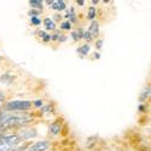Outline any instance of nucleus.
Returning a JSON list of instances; mask_svg holds the SVG:
<instances>
[{
	"instance_id": "obj_17",
	"label": "nucleus",
	"mask_w": 151,
	"mask_h": 151,
	"mask_svg": "<svg viewBox=\"0 0 151 151\" xmlns=\"http://www.w3.org/2000/svg\"><path fill=\"white\" fill-rule=\"evenodd\" d=\"M60 28H62V29L68 30V29H70V28H71V23H70V22H64V23H62Z\"/></svg>"
},
{
	"instance_id": "obj_9",
	"label": "nucleus",
	"mask_w": 151,
	"mask_h": 151,
	"mask_svg": "<svg viewBox=\"0 0 151 151\" xmlns=\"http://www.w3.org/2000/svg\"><path fill=\"white\" fill-rule=\"evenodd\" d=\"M44 24H45L46 29H50V30H55L56 29V23L51 18H48V17L44 19Z\"/></svg>"
},
{
	"instance_id": "obj_16",
	"label": "nucleus",
	"mask_w": 151,
	"mask_h": 151,
	"mask_svg": "<svg viewBox=\"0 0 151 151\" xmlns=\"http://www.w3.org/2000/svg\"><path fill=\"white\" fill-rule=\"evenodd\" d=\"M32 24L33 26H39V24L41 23V19L40 18H37V17H32Z\"/></svg>"
},
{
	"instance_id": "obj_14",
	"label": "nucleus",
	"mask_w": 151,
	"mask_h": 151,
	"mask_svg": "<svg viewBox=\"0 0 151 151\" xmlns=\"http://www.w3.org/2000/svg\"><path fill=\"white\" fill-rule=\"evenodd\" d=\"M94 17H96V9H94V7H90L88 15H87V18H88V19H93Z\"/></svg>"
},
{
	"instance_id": "obj_20",
	"label": "nucleus",
	"mask_w": 151,
	"mask_h": 151,
	"mask_svg": "<svg viewBox=\"0 0 151 151\" xmlns=\"http://www.w3.org/2000/svg\"><path fill=\"white\" fill-rule=\"evenodd\" d=\"M34 105H35V106H37V108H39V106H41V105H42V100H35Z\"/></svg>"
},
{
	"instance_id": "obj_7",
	"label": "nucleus",
	"mask_w": 151,
	"mask_h": 151,
	"mask_svg": "<svg viewBox=\"0 0 151 151\" xmlns=\"http://www.w3.org/2000/svg\"><path fill=\"white\" fill-rule=\"evenodd\" d=\"M62 127H60V123L59 122H53L51 126H50V133L53 134V135H57L59 134Z\"/></svg>"
},
{
	"instance_id": "obj_13",
	"label": "nucleus",
	"mask_w": 151,
	"mask_h": 151,
	"mask_svg": "<svg viewBox=\"0 0 151 151\" xmlns=\"http://www.w3.org/2000/svg\"><path fill=\"white\" fill-rule=\"evenodd\" d=\"M67 17H68V18H70V21H71V22H75V21H76V17H75V12H74V9H73V7H71V9H70V11L68 12ZM70 21H69V22H70Z\"/></svg>"
},
{
	"instance_id": "obj_5",
	"label": "nucleus",
	"mask_w": 151,
	"mask_h": 151,
	"mask_svg": "<svg viewBox=\"0 0 151 151\" xmlns=\"http://www.w3.org/2000/svg\"><path fill=\"white\" fill-rule=\"evenodd\" d=\"M87 32L91 34L92 37L98 36V34H99V24H98V22H92V24L90 26V28H88Z\"/></svg>"
},
{
	"instance_id": "obj_6",
	"label": "nucleus",
	"mask_w": 151,
	"mask_h": 151,
	"mask_svg": "<svg viewBox=\"0 0 151 151\" xmlns=\"http://www.w3.org/2000/svg\"><path fill=\"white\" fill-rule=\"evenodd\" d=\"M21 138H24V139H29V138H34L36 137V131L34 128H30V129H26V131H22Z\"/></svg>"
},
{
	"instance_id": "obj_1",
	"label": "nucleus",
	"mask_w": 151,
	"mask_h": 151,
	"mask_svg": "<svg viewBox=\"0 0 151 151\" xmlns=\"http://www.w3.org/2000/svg\"><path fill=\"white\" fill-rule=\"evenodd\" d=\"M30 121L29 116L26 115H11V116H5L4 119L0 120V131L1 129H7L11 127H17V126H22L24 123H28Z\"/></svg>"
},
{
	"instance_id": "obj_12",
	"label": "nucleus",
	"mask_w": 151,
	"mask_h": 151,
	"mask_svg": "<svg viewBox=\"0 0 151 151\" xmlns=\"http://www.w3.org/2000/svg\"><path fill=\"white\" fill-rule=\"evenodd\" d=\"M149 96H150V86H147L146 88L143 91V93L140 96V100H142V102H144L146 98H149Z\"/></svg>"
},
{
	"instance_id": "obj_2",
	"label": "nucleus",
	"mask_w": 151,
	"mask_h": 151,
	"mask_svg": "<svg viewBox=\"0 0 151 151\" xmlns=\"http://www.w3.org/2000/svg\"><path fill=\"white\" fill-rule=\"evenodd\" d=\"M22 142V138L17 134H12V135H1L0 137V146H5V147H14L17 144Z\"/></svg>"
},
{
	"instance_id": "obj_21",
	"label": "nucleus",
	"mask_w": 151,
	"mask_h": 151,
	"mask_svg": "<svg viewBox=\"0 0 151 151\" xmlns=\"http://www.w3.org/2000/svg\"><path fill=\"white\" fill-rule=\"evenodd\" d=\"M42 39H44V41L46 42V41H48L50 39H51V35H50V34H46V35H45V36L42 37Z\"/></svg>"
},
{
	"instance_id": "obj_4",
	"label": "nucleus",
	"mask_w": 151,
	"mask_h": 151,
	"mask_svg": "<svg viewBox=\"0 0 151 151\" xmlns=\"http://www.w3.org/2000/svg\"><path fill=\"white\" fill-rule=\"evenodd\" d=\"M50 142L48 140H40V142H36L35 144H33L28 151H45L50 147Z\"/></svg>"
},
{
	"instance_id": "obj_11",
	"label": "nucleus",
	"mask_w": 151,
	"mask_h": 151,
	"mask_svg": "<svg viewBox=\"0 0 151 151\" xmlns=\"http://www.w3.org/2000/svg\"><path fill=\"white\" fill-rule=\"evenodd\" d=\"M29 5L34 9H42V1L40 0H29Z\"/></svg>"
},
{
	"instance_id": "obj_10",
	"label": "nucleus",
	"mask_w": 151,
	"mask_h": 151,
	"mask_svg": "<svg viewBox=\"0 0 151 151\" xmlns=\"http://www.w3.org/2000/svg\"><path fill=\"white\" fill-rule=\"evenodd\" d=\"M88 51H90V45L88 44H85V45H82L78 48V52L81 53L82 56H86L87 53H88Z\"/></svg>"
},
{
	"instance_id": "obj_23",
	"label": "nucleus",
	"mask_w": 151,
	"mask_h": 151,
	"mask_svg": "<svg viewBox=\"0 0 151 151\" xmlns=\"http://www.w3.org/2000/svg\"><path fill=\"white\" fill-rule=\"evenodd\" d=\"M102 42H103L102 40H99V41L97 42V47H99V48H100V47H102Z\"/></svg>"
},
{
	"instance_id": "obj_26",
	"label": "nucleus",
	"mask_w": 151,
	"mask_h": 151,
	"mask_svg": "<svg viewBox=\"0 0 151 151\" xmlns=\"http://www.w3.org/2000/svg\"><path fill=\"white\" fill-rule=\"evenodd\" d=\"M3 99H4V96H3L1 93H0V102H1V100H3Z\"/></svg>"
},
{
	"instance_id": "obj_15",
	"label": "nucleus",
	"mask_w": 151,
	"mask_h": 151,
	"mask_svg": "<svg viewBox=\"0 0 151 151\" xmlns=\"http://www.w3.org/2000/svg\"><path fill=\"white\" fill-rule=\"evenodd\" d=\"M82 39H85L86 41H91V40L93 39V37L91 36V34H90L88 32H85V33H83V35H82Z\"/></svg>"
},
{
	"instance_id": "obj_25",
	"label": "nucleus",
	"mask_w": 151,
	"mask_h": 151,
	"mask_svg": "<svg viewBox=\"0 0 151 151\" xmlns=\"http://www.w3.org/2000/svg\"><path fill=\"white\" fill-rule=\"evenodd\" d=\"M39 35H40V36H41V37H44V36H45V35H46V34H45V33H44V32H40V33H39Z\"/></svg>"
},
{
	"instance_id": "obj_22",
	"label": "nucleus",
	"mask_w": 151,
	"mask_h": 151,
	"mask_svg": "<svg viewBox=\"0 0 151 151\" xmlns=\"http://www.w3.org/2000/svg\"><path fill=\"white\" fill-rule=\"evenodd\" d=\"M32 15V17H36V15H37V11H32V12H29V16Z\"/></svg>"
},
{
	"instance_id": "obj_18",
	"label": "nucleus",
	"mask_w": 151,
	"mask_h": 151,
	"mask_svg": "<svg viewBox=\"0 0 151 151\" xmlns=\"http://www.w3.org/2000/svg\"><path fill=\"white\" fill-rule=\"evenodd\" d=\"M75 33H76V35H78V37H79V40L80 39H82V35H83V30L81 29V28H79L76 32H75Z\"/></svg>"
},
{
	"instance_id": "obj_19",
	"label": "nucleus",
	"mask_w": 151,
	"mask_h": 151,
	"mask_svg": "<svg viewBox=\"0 0 151 151\" xmlns=\"http://www.w3.org/2000/svg\"><path fill=\"white\" fill-rule=\"evenodd\" d=\"M52 110H53V106H52V105H47V106H45V108L42 109L44 112H51Z\"/></svg>"
},
{
	"instance_id": "obj_8",
	"label": "nucleus",
	"mask_w": 151,
	"mask_h": 151,
	"mask_svg": "<svg viewBox=\"0 0 151 151\" xmlns=\"http://www.w3.org/2000/svg\"><path fill=\"white\" fill-rule=\"evenodd\" d=\"M51 6H52L53 10L62 11V10H64V9H65V3L63 1V0H57V1H52Z\"/></svg>"
},
{
	"instance_id": "obj_3",
	"label": "nucleus",
	"mask_w": 151,
	"mask_h": 151,
	"mask_svg": "<svg viewBox=\"0 0 151 151\" xmlns=\"http://www.w3.org/2000/svg\"><path fill=\"white\" fill-rule=\"evenodd\" d=\"M32 106V103L29 100H12V102H7L5 105L6 110H28Z\"/></svg>"
},
{
	"instance_id": "obj_24",
	"label": "nucleus",
	"mask_w": 151,
	"mask_h": 151,
	"mask_svg": "<svg viewBox=\"0 0 151 151\" xmlns=\"http://www.w3.org/2000/svg\"><path fill=\"white\" fill-rule=\"evenodd\" d=\"M78 4H79L80 6H82V5L85 4V1H83V0H78Z\"/></svg>"
}]
</instances>
